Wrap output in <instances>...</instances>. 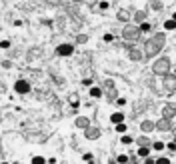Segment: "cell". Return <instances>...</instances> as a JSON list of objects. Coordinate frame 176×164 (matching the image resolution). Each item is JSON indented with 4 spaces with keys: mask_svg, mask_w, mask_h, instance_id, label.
Returning a JSON list of instances; mask_svg holds the SVG:
<instances>
[{
    "mask_svg": "<svg viewBox=\"0 0 176 164\" xmlns=\"http://www.w3.org/2000/svg\"><path fill=\"white\" fill-rule=\"evenodd\" d=\"M90 96H92V98H100V96H102V90H100L98 86H92V88H90Z\"/></svg>",
    "mask_w": 176,
    "mask_h": 164,
    "instance_id": "cell-5",
    "label": "cell"
},
{
    "mask_svg": "<svg viewBox=\"0 0 176 164\" xmlns=\"http://www.w3.org/2000/svg\"><path fill=\"white\" fill-rule=\"evenodd\" d=\"M82 160H84V162H92L94 158H92V154L88 152V154H84V156H82Z\"/></svg>",
    "mask_w": 176,
    "mask_h": 164,
    "instance_id": "cell-18",
    "label": "cell"
},
{
    "mask_svg": "<svg viewBox=\"0 0 176 164\" xmlns=\"http://www.w3.org/2000/svg\"><path fill=\"white\" fill-rule=\"evenodd\" d=\"M140 128H142V132H150V130L154 128V124L150 122V120H144V122L140 124Z\"/></svg>",
    "mask_w": 176,
    "mask_h": 164,
    "instance_id": "cell-4",
    "label": "cell"
},
{
    "mask_svg": "<svg viewBox=\"0 0 176 164\" xmlns=\"http://www.w3.org/2000/svg\"><path fill=\"white\" fill-rule=\"evenodd\" d=\"M156 164H170V158H164V156H162V158L156 160Z\"/></svg>",
    "mask_w": 176,
    "mask_h": 164,
    "instance_id": "cell-17",
    "label": "cell"
},
{
    "mask_svg": "<svg viewBox=\"0 0 176 164\" xmlns=\"http://www.w3.org/2000/svg\"><path fill=\"white\" fill-rule=\"evenodd\" d=\"M120 142H122V144H130V142H132V138L128 136V134H124V136L120 138Z\"/></svg>",
    "mask_w": 176,
    "mask_h": 164,
    "instance_id": "cell-14",
    "label": "cell"
},
{
    "mask_svg": "<svg viewBox=\"0 0 176 164\" xmlns=\"http://www.w3.org/2000/svg\"><path fill=\"white\" fill-rule=\"evenodd\" d=\"M168 150H176V142H170V144H168Z\"/></svg>",
    "mask_w": 176,
    "mask_h": 164,
    "instance_id": "cell-22",
    "label": "cell"
},
{
    "mask_svg": "<svg viewBox=\"0 0 176 164\" xmlns=\"http://www.w3.org/2000/svg\"><path fill=\"white\" fill-rule=\"evenodd\" d=\"M14 92H18V94H28L30 92V84L26 80H16L14 84Z\"/></svg>",
    "mask_w": 176,
    "mask_h": 164,
    "instance_id": "cell-1",
    "label": "cell"
},
{
    "mask_svg": "<svg viewBox=\"0 0 176 164\" xmlns=\"http://www.w3.org/2000/svg\"><path fill=\"white\" fill-rule=\"evenodd\" d=\"M136 154H138V156H148V154H150V148H148V146H140Z\"/></svg>",
    "mask_w": 176,
    "mask_h": 164,
    "instance_id": "cell-8",
    "label": "cell"
},
{
    "mask_svg": "<svg viewBox=\"0 0 176 164\" xmlns=\"http://www.w3.org/2000/svg\"><path fill=\"white\" fill-rule=\"evenodd\" d=\"M138 142H140L142 146H148V138H146V136H140V138H138Z\"/></svg>",
    "mask_w": 176,
    "mask_h": 164,
    "instance_id": "cell-16",
    "label": "cell"
},
{
    "mask_svg": "<svg viewBox=\"0 0 176 164\" xmlns=\"http://www.w3.org/2000/svg\"><path fill=\"white\" fill-rule=\"evenodd\" d=\"M140 32H150V24L148 22H142L140 24Z\"/></svg>",
    "mask_w": 176,
    "mask_h": 164,
    "instance_id": "cell-11",
    "label": "cell"
},
{
    "mask_svg": "<svg viewBox=\"0 0 176 164\" xmlns=\"http://www.w3.org/2000/svg\"><path fill=\"white\" fill-rule=\"evenodd\" d=\"M172 20H176V12H174V14H172Z\"/></svg>",
    "mask_w": 176,
    "mask_h": 164,
    "instance_id": "cell-23",
    "label": "cell"
},
{
    "mask_svg": "<svg viewBox=\"0 0 176 164\" xmlns=\"http://www.w3.org/2000/svg\"><path fill=\"white\" fill-rule=\"evenodd\" d=\"M174 112H176L174 106H166V108H164V116H166V118H172V116H174Z\"/></svg>",
    "mask_w": 176,
    "mask_h": 164,
    "instance_id": "cell-7",
    "label": "cell"
},
{
    "mask_svg": "<svg viewBox=\"0 0 176 164\" xmlns=\"http://www.w3.org/2000/svg\"><path fill=\"white\" fill-rule=\"evenodd\" d=\"M158 128H160V130H168V128H170V124L166 122V120H162V122H158Z\"/></svg>",
    "mask_w": 176,
    "mask_h": 164,
    "instance_id": "cell-12",
    "label": "cell"
},
{
    "mask_svg": "<svg viewBox=\"0 0 176 164\" xmlns=\"http://www.w3.org/2000/svg\"><path fill=\"white\" fill-rule=\"evenodd\" d=\"M46 162V160H44L42 156H34V158H32V164H44Z\"/></svg>",
    "mask_w": 176,
    "mask_h": 164,
    "instance_id": "cell-13",
    "label": "cell"
},
{
    "mask_svg": "<svg viewBox=\"0 0 176 164\" xmlns=\"http://www.w3.org/2000/svg\"><path fill=\"white\" fill-rule=\"evenodd\" d=\"M164 146H166V144H164V142H160V140H156V142L152 144V148H154V150H164Z\"/></svg>",
    "mask_w": 176,
    "mask_h": 164,
    "instance_id": "cell-10",
    "label": "cell"
},
{
    "mask_svg": "<svg viewBox=\"0 0 176 164\" xmlns=\"http://www.w3.org/2000/svg\"><path fill=\"white\" fill-rule=\"evenodd\" d=\"M8 46H10V42H8V40H2V42H0V48H8Z\"/></svg>",
    "mask_w": 176,
    "mask_h": 164,
    "instance_id": "cell-19",
    "label": "cell"
},
{
    "mask_svg": "<svg viewBox=\"0 0 176 164\" xmlns=\"http://www.w3.org/2000/svg\"><path fill=\"white\" fill-rule=\"evenodd\" d=\"M128 160H130V158H128L126 154H120V156L116 158V162H128Z\"/></svg>",
    "mask_w": 176,
    "mask_h": 164,
    "instance_id": "cell-15",
    "label": "cell"
},
{
    "mask_svg": "<svg viewBox=\"0 0 176 164\" xmlns=\"http://www.w3.org/2000/svg\"><path fill=\"white\" fill-rule=\"evenodd\" d=\"M82 84H84V86H92V80H90V78H84Z\"/></svg>",
    "mask_w": 176,
    "mask_h": 164,
    "instance_id": "cell-21",
    "label": "cell"
},
{
    "mask_svg": "<svg viewBox=\"0 0 176 164\" xmlns=\"http://www.w3.org/2000/svg\"><path fill=\"white\" fill-rule=\"evenodd\" d=\"M74 52V46L72 44H60L58 48H56V54L58 56H70Z\"/></svg>",
    "mask_w": 176,
    "mask_h": 164,
    "instance_id": "cell-2",
    "label": "cell"
},
{
    "mask_svg": "<svg viewBox=\"0 0 176 164\" xmlns=\"http://www.w3.org/2000/svg\"><path fill=\"white\" fill-rule=\"evenodd\" d=\"M114 128H116V132H118V134H124V132L128 130V126H126L124 122H118V124H114Z\"/></svg>",
    "mask_w": 176,
    "mask_h": 164,
    "instance_id": "cell-6",
    "label": "cell"
},
{
    "mask_svg": "<svg viewBox=\"0 0 176 164\" xmlns=\"http://www.w3.org/2000/svg\"><path fill=\"white\" fill-rule=\"evenodd\" d=\"M110 122L112 124L124 122V114H122V112H112V114H110Z\"/></svg>",
    "mask_w": 176,
    "mask_h": 164,
    "instance_id": "cell-3",
    "label": "cell"
},
{
    "mask_svg": "<svg viewBox=\"0 0 176 164\" xmlns=\"http://www.w3.org/2000/svg\"><path fill=\"white\" fill-rule=\"evenodd\" d=\"M116 104H118V106H124V104H126V100H124V98H118V100H116Z\"/></svg>",
    "mask_w": 176,
    "mask_h": 164,
    "instance_id": "cell-20",
    "label": "cell"
},
{
    "mask_svg": "<svg viewBox=\"0 0 176 164\" xmlns=\"http://www.w3.org/2000/svg\"><path fill=\"white\" fill-rule=\"evenodd\" d=\"M164 28H166V30H174L176 28V20H166V22H164Z\"/></svg>",
    "mask_w": 176,
    "mask_h": 164,
    "instance_id": "cell-9",
    "label": "cell"
}]
</instances>
